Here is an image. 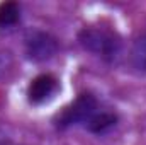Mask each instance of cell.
Listing matches in <instances>:
<instances>
[{
  "instance_id": "6",
  "label": "cell",
  "mask_w": 146,
  "mask_h": 145,
  "mask_svg": "<svg viewBox=\"0 0 146 145\" xmlns=\"http://www.w3.org/2000/svg\"><path fill=\"white\" fill-rule=\"evenodd\" d=\"M21 10L19 5L14 2H3L0 3V28H10L19 22Z\"/></svg>"
},
{
  "instance_id": "1",
  "label": "cell",
  "mask_w": 146,
  "mask_h": 145,
  "mask_svg": "<svg viewBox=\"0 0 146 145\" xmlns=\"http://www.w3.org/2000/svg\"><path fill=\"white\" fill-rule=\"evenodd\" d=\"M78 41L80 44L90 51L95 53L97 56L112 62L117 58L119 51H121V41L119 38L114 36L109 31L99 29V28H85L78 33Z\"/></svg>"
},
{
  "instance_id": "5",
  "label": "cell",
  "mask_w": 146,
  "mask_h": 145,
  "mask_svg": "<svg viewBox=\"0 0 146 145\" xmlns=\"http://www.w3.org/2000/svg\"><path fill=\"white\" fill-rule=\"evenodd\" d=\"M117 123V116L114 113H95L88 121H87V128L92 133H106L107 130H110L114 125Z\"/></svg>"
},
{
  "instance_id": "2",
  "label": "cell",
  "mask_w": 146,
  "mask_h": 145,
  "mask_svg": "<svg viewBox=\"0 0 146 145\" xmlns=\"http://www.w3.org/2000/svg\"><path fill=\"white\" fill-rule=\"evenodd\" d=\"M97 111V99L92 94H80L70 106L61 111L56 118L58 128H68L78 123H87Z\"/></svg>"
},
{
  "instance_id": "8",
  "label": "cell",
  "mask_w": 146,
  "mask_h": 145,
  "mask_svg": "<svg viewBox=\"0 0 146 145\" xmlns=\"http://www.w3.org/2000/svg\"><path fill=\"white\" fill-rule=\"evenodd\" d=\"M12 55L10 51H5V50H0V79L5 77V73L12 68Z\"/></svg>"
},
{
  "instance_id": "7",
  "label": "cell",
  "mask_w": 146,
  "mask_h": 145,
  "mask_svg": "<svg viewBox=\"0 0 146 145\" xmlns=\"http://www.w3.org/2000/svg\"><path fill=\"white\" fill-rule=\"evenodd\" d=\"M131 62L138 70H146V34L139 36L134 41L133 51H131Z\"/></svg>"
},
{
  "instance_id": "4",
  "label": "cell",
  "mask_w": 146,
  "mask_h": 145,
  "mask_svg": "<svg viewBox=\"0 0 146 145\" xmlns=\"http://www.w3.org/2000/svg\"><path fill=\"white\" fill-rule=\"evenodd\" d=\"M58 87V82L53 75L49 73H41L37 75L36 79L31 82L29 89H27V96H29V101L34 103V104H41L44 101H48L54 91Z\"/></svg>"
},
{
  "instance_id": "3",
  "label": "cell",
  "mask_w": 146,
  "mask_h": 145,
  "mask_svg": "<svg viewBox=\"0 0 146 145\" xmlns=\"http://www.w3.org/2000/svg\"><path fill=\"white\" fill-rule=\"evenodd\" d=\"M56 51H58L56 38L44 31H36L26 39V55L33 62H46L53 58Z\"/></svg>"
}]
</instances>
